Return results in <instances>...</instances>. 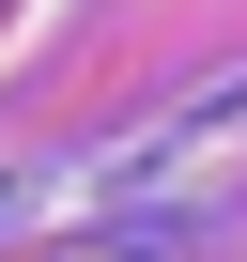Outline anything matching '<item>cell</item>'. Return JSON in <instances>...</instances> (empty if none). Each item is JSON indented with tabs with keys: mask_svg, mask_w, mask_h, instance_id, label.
<instances>
[]
</instances>
